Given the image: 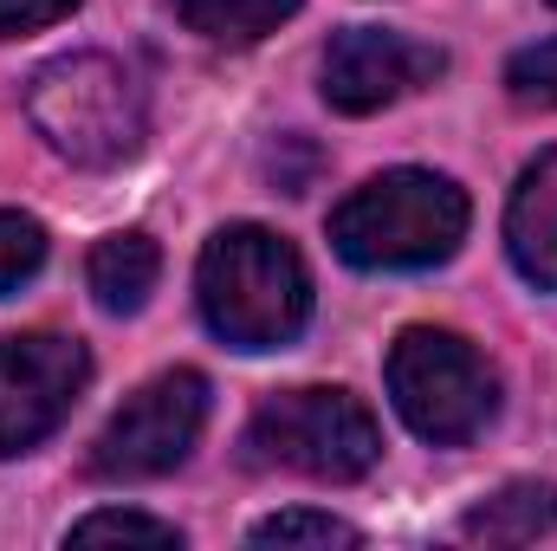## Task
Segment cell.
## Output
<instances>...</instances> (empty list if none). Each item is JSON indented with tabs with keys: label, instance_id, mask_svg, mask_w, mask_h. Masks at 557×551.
Here are the masks:
<instances>
[{
	"label": "cell",
	"instance_id": "obj_1",
	"mask_svg": "<svg viewBox=\"0 0 557 551\" xmlns=\"http://www.w3.org/2000/svg\"><path fill=\"white\" fill-rule=\"evenodd\" d=\"M201 318L234 351H285L311 318V273L298 247L273 228H221L195 267Z\"/></svg>",
	"mask_w": 557,
	"mask_h": 551
},
{
	"label": "cell",
	"instance_id": "obj_2",
	"mask_svg": "<svg viewBox=\"0 0 557 551\" xmlns=\"http://www.w3.org/2000/svg\"><path fill=\"white\" fill-rule=\"evenodd\" d=\"M467 195L434 169H389L350 188L331 215V247L363 273H421L467 241Z\"/></svg>",
	"mask_w": 557,
	"mask_h": 551
},
{
	"label": "cell",
	"instance_id": "obj_3",
	"mask_svg": "<svg viewBox=\"0 0 557 551\" xmlns=\"http://www.w3.org/2000/svg\"><path fill=\"white\" fill-rule=\"evenodd\" d=\"M26 118L46 149L65 156L72 169H117L143 149L149 131L143 85L111 52H65L39 65L26 85Z\"/></svg>",
	"mask_w": 557,
	"mask_h": 551
},
{
	"label": "cell",
	"instance_id": "obj_4",
	"mask_svg": "<svg viewBox=\"0 0 557 551\" xmlns=\"http://www.w3.org/2000/svg\"><path fill=\"white\" fill-rule=\"evenodd\" d=\"M253 467H285L305 480H363L383 461V428L350 390H278L247 421Z\"/></svg>",
	"mask_w": 557,
	"mask_h": 551
},
{
	"label": "cell",
	"instance_id": "obj_5",
	"mask_svg": "<svg viewBox=\"0 0 557 551\" xmlns=\"http://www.w3.org/2000/svg\"><path fill=\"white\" fill-rule=\"evenodd\" d=\"M389 396H396V415L416 428L421 441L460 448V441H473L493 421L499 377L460 331L409 325L389 344Z\"/></svg>",
	"mask_w": 557,
	"mask_h": 551
},
{
	"label": "cell",
	"instance_id": "obj_6",
	"mask_svg": "<svg viewBox=\"0 0 557 551\" xmlns=\"http://www.w3.org/2000/svg\"><path fill=\"white\" fill-rule=\"evenodd\" d=\"M201 421H208V377L162 370L104 421V434L91 441V474L98 480H162L188 461V448L201 441Z\"/></svg>",
	"mask_w": 557,
	"mask_h": 551
},
{
	"label": "cell",
	"instance_id": "obj_7",
	"mask_svg": "<svg viewBox=\"0 0 557 551\" xmlns=\"http://www.w3.org/2000/svg\"><path fill=\"white\" fill-rule=\"evenodd\" d=\"M91 383V351L65 331H0V454L39 448Z\"/></svg>",
	"mask_w": 557,
	"mask_h": 551
},
{
	"label": "cell",
	"instance_id": "obj_8",
	"mask_svg": "<svg viewBox=\"0 0 557 551\" xmlns=\"http://www.w3.org/2000/svg\"><path fill=\"white\" fill-rule=\"evenodd\" d=\"M441 72L447 59L428 39L389 33V26H350L324 46V105L344 118H370L421 85H434Z\"/></svg>",
	"mask_w": 557,
	"mask_h": 551
},
{
	"label": "cell",
	"instance_id": "obj_9",
	"mask_svg": "<svg viewBox=\"0 0 557 551\" xmlns=\"http://www.w3.org/2000/svg\"><path fill=\"white\" fill-rule=\"evenodd\" d=\"M506 254L532 285L557 292V149L525 162V175L506 201Z\"/></svg>",
	"mask_w": 557,
	"mask_h": 551
},
{
	"label": "cell",
	"instance_id": "obj_10",
	"mask_svg": "<svg viewBox=\"0 0 557 551\" xmlns=\"http://www.w3.org/2000/svg\"><path fill=\"white\" fill-rule=\"evenodd\" d=\"M156 279H162V254H156V241H149L143 228L104 234V241L91 247V260H85V285H91V298H98L104 311H117V318H131V311L149 305Z\"/></svg>",
	"mask_w": 557,
	"mask_h": 551
},
{
	"label": "cell",
	"instance_id": "obj_11",
	"mask_svg": "<svg viewBox=\"0 0 557 551\" xmlns=\"http://www.w3.org/2000/svg\"><path fill=\"white\" fill-rule=\"evenodd\" d=\"M545 532H557L552 480H512V487H499L493 500H480L460 519V539H480V546H532Z\"/></svg>",
	"mask_w": 557,
	"mask_h": 551
},
{
	"label": "cell",
	"instance_id": "obj_12",
	"mask_svg": "<svg viewBox=\"0 0 557 551\" xmlns=\"http://www.w3.org/2000/svg\"><path fill=\"white\" fill-rule=\"evenodd\" d=\"M305 0H175V20L208 46H260Z\"/></svg>",
	"mask_w": 557,
	"mask_h": 551
},
{
	"label": "cell",
	"instance_id": "obj_13",
	"mask_svg": "<svg viewBox=\"0 0 557 551\" xmlns=\"http://www.w3.org/2000/svg\"><path fill=\"white\" fill-rule=\"evenodd\" d=\"M65 546H182V532L169 519H149V513H124V506H104L91 519H78L65 532Z\"/></svg>",
	"mask_w": 557,
	"mask_h": 551
},
{
	"label": "cell",
	"instance_id": "obj_14",
	"mask_svg": "<svg viewBox=\"0 0 557 551\" xmlns=\"http://www.w3.org/2000/svg\"><path fill=\"white\" fill-rule=\"evenodd\" d=\"M253 546H363V532L337 513H311V506H292V513H273L253 526Z\"/></svg>",
	"mask_w": 557,
	"mask_h": 551
},
{
	"label": "cell",
	"instance_id": "obj_15",
	"mask_svg": "<svg viewBox=\"0 0 557 551\" xmlns=\"http://www.w3.org/2000/svg\"><path fill=\"white\" fill-rule=\"evenodd\" d=\"M39 267H46V228L20 208H0V298H13Z\"/></svg>",
	"mask_w": 557,
	"mask_h": 551
},
{
	"label": "cell",
	"instance_id": "obj_16",
	"mask_svg": "<svg viewBox=\"0 0 557 551\" xmlns=\"http://www.w3.org/2000/svg\"><path fill=\"white\" fill-rule=\"evenodd\" d=\"M506 85H512V98H525V105H552V111H557V39L512 52Z\"/></svg>",
	"mask_w": 557,
	"mask_h": 551
},
{
	"label": "cell",
	"instance_id": "obj_17",
	"mask_svg": "<svg viewBox=\"0 0 557 551\" xmlns=\"http://www.w3.org/2000/svg\"><path fill=\"white\" fill-rule=\"evenodd\" d=\"M72 13H78V0H0V39L59 26V20H72Z\"/></svg>",
	"mask_w": 557,
	"mask_h": 551
},
{
	"label": "cell",
	"instance_id": "obj_18",
	"mask_svg": "<svg viewBox=\"0 0 557 551\" xmlns=\"http://www.w3.org/2000/svg\"><path fill=\"white\" fill-rule=\"evenodd\" d=\"M552 7H557V0H552Z\"/></svg>",
	"mask_w": 557,
	"mask_h": 551
}]
</instances>
